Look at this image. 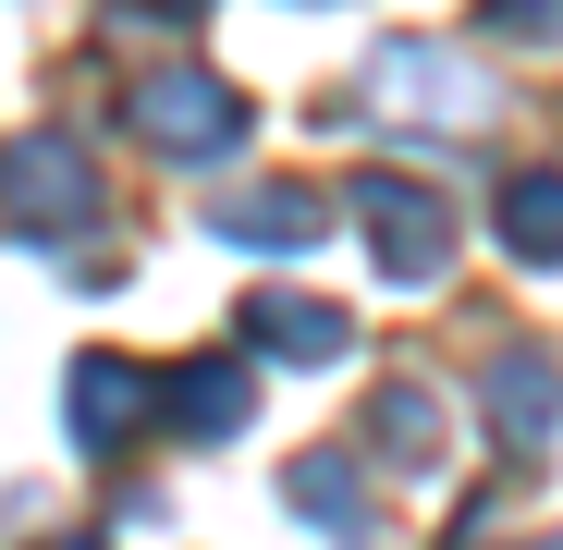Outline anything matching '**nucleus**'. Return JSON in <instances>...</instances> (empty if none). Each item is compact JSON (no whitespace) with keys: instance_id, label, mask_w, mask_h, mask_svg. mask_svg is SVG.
Instances as JSON below:
<instances>
[{"instance_id":"f03ea898","label":"nucleus","mask_w":563,"mask_h":550,"mask_svg":"<svg viewBox=\"0 0 563 550\" xmlns=\"http://www.w3.org/2000/svg\"><path fill=\"white\" fill-rule=\"evenodd\" d=\"M0 209L37 221V233H86V221H99V159H86L74 135H25V147H0Z\"/></svg>"},{"instance_id":"39448f33","label":"nucleus","mask_w":563,"mask_h":550,"mask_svg":"<svg viewBox=\"0 0 563 550\" xmlns=\"http://www.w3.org/2000/svg\"><path fill=\"white\" fill-rule=\"evenodd\" d=\"M147 404H159L147 367H123V355H86V367H74V440H86V452H123V440L147 428Z\"/></svg>"},{"instance_id":"6e6552de","label":"nucleus","mask_w":563,"mask_h":550,"mask_svg":"<svg viewBox=\"0 0 563 550\" xmlns=\"http://www.w3.org/2000/svg\"><path fill=\"white\" fill-rule=\"evenodd\" d=\"M503 245L527 269H563V171H515L503 183Z\"/></svg>"},{"instance_id":"1a4fd4ad","label":"nucleus","mask_w":563,"mask_h":550,"mask_svg":"<svg viewBox=\"0 0 563 550\" xmlns=\"http://www.w3.org/2000/svg\"><path fill=\"white\" fill-rule=\"evenodd\" d=\"M159 404H172L184 428H245V367H233V355H197V367L159 380Z\"/></svg>"},{"instance_id":"f8f14e48","label":"nucleus","mask_w":563,"mask_h":550,"mask_svg":"<svg viewBox=\"0 0 563 550\" xmlns=\"http://www.w3.org/2000/svg\"><path fill=\"white\" fill-rule=\"evenodd\" d=\"M539 550H563V538H539Z\"/></svg>"},{"instance_id":"20e7f679","label":"nucleus","mask_w":563,"mask_h":550,"mask_svg":"<svg viewBox=\"0 0 563 550\" xmlns=\"http://www.w3.org/2000/svg\"><path fill=\"white\" fill-rule=\"evenodd\" d=\"M478 404H490V440L539 452V440L563 428V367H551L539 343H503V355H490V380H478Z\"/></svg>"},{"instance_id":"423d86ee","label":"nucleus","mask_w":563,"mask_h":550,"mask_svg":"<svg viewBox=\"0 0 563 550\" xmlns=\"http://www.w3.org/2000/svg\"><path fill=\"white\" fill-rule=\"evenodd\" d=\"M245 343H257V355H282V367H331L355 330H343V306H331V294H245Z\"/></svg>"},{"instance_id":"9b49d317","label":"nucleus","mask_w":563,"mask_h":550,"mask_svg":"<svg viewBox=\"0 0 563 550\" xmlns=\"http://www.w3.org/2000/svg\"><path fill=\"white\" fill-rule=\"evenodd\" d=\"M380 452H405V465H429V452H441V392L393 380V392H380Z\"/></svg>"},{"instance_id":"0eeeda50","label":"nucleus","mask_w":563,"mask_h":550,"mask_svg":"<svg viewBox=\"0 0 563 550\" xmlns=\"http://www.w3.org/2000/svg\"><path fill=\"white\" fill-rule=\"evenodd\" d=\"M209 233L221 245H257V257H295V245H319V197H307V183H257V197H221Z\"/></svg>"},{"instance_id":"7ed1b4c3","label":"nucleus","mask_w":563,"mask_h":550,"mask_svg":"<svg viewBox=\"0 0 563 550\" xmlns=\"http://www.w3.org/2000/svg\"><path fill=\"white\" fill-rule=\"evenodd\" d=\"M355 209H367V233H380V269H393V282H441L453 221H441V197H429V183L367 171V183H355Z\"/></svg>"},{"instance_id":"9d476101","label":"nucleus","mask_w":563,"mask_h":550,"mask_svg":"<svg viewBox=\"0 0 563 550\" xmlns=\"http://www.w3.org/2000/svg\"><path fill=\"white\" fill-rule=\"evenodd\" d=\"M282 490H295V514H319L331 538H367V478L343 465V452H307V465L282 478Z\"/></svg>"},{"instance_id":"f257e3e1","label":"nucleus","mask_w":563,"mask_h":550,"mask_svg":"<svg viewBox=\"0 0 563 550\" xmlns=\"http://www.w3.org/2000/svg\"><path fill=\"white\" fill-rule=\"evenodd\" d=\"M123 123L159 147V159H221L233 135H245V111H233V86L209 74V61H159L135 99H123Z\"/></svg>"}]
</instances>
